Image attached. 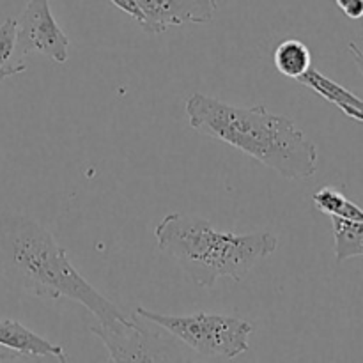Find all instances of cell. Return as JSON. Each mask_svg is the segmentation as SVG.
<instances>
[{
	"mask_svg": "<svg viewBox=\"0 0 363 363\" xmlns=\"http://www.w3.org/2000/svg\"><path fill=\"white\" fill-rule=\"evenodd\" d=\"M0 277L9 287L34 298L77 301L98 323L131 319L78 273L66 248L46 227L21 213L0 215Z\"/></svg>",
	"mask_w": 363,
	"mask_h": 363,
	"instance_id": "cell-1",
	"label": "cell"
},
{
	"mask_svg": "<svg viewBox=\"0 0 363 363\" xmlns=\"http://www.w3.org/2000/svg\"><path fill=\"white\" fill-rule=\"evenodd\" d=\"M184 112L194 130L245 152L284 179H308L318 170V147L291 117L262 105H229L202 92L186 99Z\"/></svg>",
	"mask_w": 363,
	"mask_h": 363,
	"instance_id": "cell-2",
	"label": "cell"
},
{
	"mask_svg": "<svg viewBox=\"0 0 363 363\" xmlns=\"http://www.w3.org/2000/svg\"><path fill=\"white\" fill-rule=\"evenodd\" d=\"M155 238L160 252L177 262L186 280L204 289L220 279L240 282L279 247L272 233H220L209 220L190 213L163 216Z\"/></svg>",
	"mask_w": 363,
	"mask_h": 363,
	"instance_id": "cell-3",
	"label": "cell"
},
{
	"mask_svg": "<svg viewBox=\"0 0 363 363\" xmlns=\"http://www.w3.org/2000/svg\"><path fill=\"white\" fill-rule=\"evenodd\" d=\"M135 318L152 323L195 353L218 360H233L247 353L250 347L248 340L254 332V325L245 319L208 312L170 315L138 307Z\"/></svg>",
	"mask_w": 363,
	"mask_h": 363,
	"instance_id": "cell-4",
	"label": "cell"
},
{
	"mask_svg": "<svg viewBox=\"0 0 363 363\" xmlns=\"http://www.w3.org/2000/svg\"><path fill=\"white\" fill-rule=\"evenodd\" d=\"M91 333L98 337L108 351L112 362H174L183 354L174 350V344L160 333L140 328L135 319L92 325Z\"/></svg>",
	"mask_w": 363,
	"mask_h": 363,
	"instance_id": "cell-5",
	"label": "cell"
},
{
	"mask_svg": "<svg viewBox=\"0 0 363 363\" xmlns=\"http://www.w3.org/2000/svg\"><path fill=\"white\" fill-rule=\"evenodd\" d=\"M69 38L57 25L50 9V0H28L25 9L16 18V52L18 57L41 53L53 62H67Z\"/></svg>",
	"mask_w": 363,
	"mask_h": 363,
	"instance_id": "cell-6",
	"label": "cell"
},
{
	"mask_svg": "<svg viewBox=\"0 0 363 363\" xmlns=\"http://www.w3.org/2000/svg\"><path fill=\"white\" fill-rule=\"evenodd\" d=\"M142 13L140 28L158 35L170 27L186 23H209L215 18L216 0H135Z\"/></svg>",
	"mask_w": 363,
	"mask_h": 363,
	"instance_id": "cell-7",
	"label": "cell"
},
{
	"mask_svg": "<svg viewBox=\"0 0 363 363\" xmlns=\"http://www.w3.org/2000/svg\"><path fill=\"white\" fill-rule=\"evenodd\" d=\"M0 346L27 354L32 362H67L62 346L52 344L14 319H0Z\"/></svg>",
	"mask_w": 363,
	"mask_h": 363,
	"instance_id": "cell-8",
	"label": "cell"
},
{
	"mask_svg": "<svg viewBox=\"0 0 363 363\" xmlns=\"http://www.w3.org/2000/svg\"><path fill=\"white\" fill-rule=\"evenodd\" d=\"M296 82L303 84L305 87L314 91L315 94L321 96L323 99H326V101L332 103V105H335L346 117L363 124V99L358 98L354 92L350 91V89L337 84L335 80H332V78H328L326 74H323L321 71H318L315 67H311V69L305 74H301Z\"/></svg>",
	"mask_w": 363,
	"mask_h": 363,
	"instance_id": "cell-9",
	"label": "cell"
},
{
	"mask_svg": "<svg viewBox=\"0 0 363 363\" xmlns=\"http://www.w3.org/2000/svg\"><path fill=\"white\" fill-rule=\"evenodd\" d=\"M273 64L282 77L298 80L312 67V53L300 39H286L275 48Z\"/></svg>",
	"mask_w": 363,
	"mask_h": 363,
	"instance_id": "cell-10",
	"label": "cell"
},
{
	"mask_svg": "<svg viewBox=\"0 0 363 363\" xmlns=\"http://www.w3.org/2000/svg\"><path fill=\"white\" fill-rule=\"evenodd\" d=\"M330 218H332L333 240H335L337 262H344L353 257H362L363 222H360V220L340 218V216H330Z\"/></svg>",
	"mask_w": 363,
	"mask_h": 363,
	"instance_id": "cell-11",
	"label": "cell"
},
{
	"mask_svg": "<svg viewBox=\"0 0 363 363\" xmlns=\"http://www.w3.org/2000/svg\"><path fill=\"white\" fill-rule=\"evenodd\" d=\"M315 209L328 216H340L347 220H360L363 222V209L346 197L342 191L333 186H325L318 190L312 197Z\"/></svg>",
	"mask_w": 363,
	"mask_h": 363,
	"instance_id": "cell-12",
	"label": "cell"
},
{
	"mask_svg": "<svg viewBox=\"0 0 363 363\" xmlns=\"http://www.w3.org/2000/svg\"><path fill=\"white\" fill-rule=\"evenodd\" d=\"M16 52V20L7 18L0 25V67L7 66Z\"/></svg>",
	"mask_w": 363,
	"mask_h": 363,
	"instance_id": "cell-13",
	"label": "cell"
},
{
	"mask_svg": "<svg viewBox=\"0 0 363 363\" xmlns=\"http://www.w3.org/2000/svg\"><path fill=\"white\" fill-rule=\"evenodd\" d=\"M337 7L351 20L363 18V0H335Z\"/></svg>",
	"mask_w": 363,
	"mask_h": 363,
	"instance_id": "cell-14",
	"label": "cell"
},
{
	"mask_svg": "<svg viewBox=\"0 0 363 363\" xmlns=\"http://www.w3.org/2000/svg\"><path fill=\"white\" fill-rule=\"evenodd\" d=\"M110 2L116 7H119L121 11H124L126 14H130V16L133 18L135 21H138V23L142 21V13L140 9H138L137 4H135V0H110Z\"/></svg>",
	"mask_w": 363,
	"mask_h": 363,
	"instance_id": "cell-15",
	"label": "cell"
},
{
	"mask_svg": "<svg viewBox=\"0 0 363 363\" xmlns=\"http://www.w3.org/2000/svg\"><path fill=\"white\" fill-rule=\"evenodd\" d=\"M23 71H27V66H25L23 62H14V64H7V66L0 67V82L7 80V78L11 77H16V74L23 73Z\"/></svg>",
	"mask_w": 363,
	"mask_h": 363,
	"instance_id": "cell-16",
	"label": "cell"
},
{
	"mask_svg": "<svg viewBox=\"0 0 363 363\" xmlns=\"http://www.w3.org/2000/svg\"><path fill=\"white\" fill-rule=\"evenodd\" d=\"M0 362H32L27 354L16 353V351L6 350L0 346Z\"/></svg>",
	"mask_w": 363,
	"mask_h": 363,
	"instance_id": "cell-17",
	"label": "cell"
},
{
	"mask_svg": "<svg viewBox=\"0 0 363 363\" xmlns=\"http://www.w3.org/2000/svg\"><path fill=\"white\" fill-rule=\"evenodd\" d=\"M347 48H350V53L353 55V59H354V62H357L358 69H360L362 74H363V50L357 45V43H350V45H347Z\"/></svg>",
	"mask_w": 363,
	"mask_h": 363,
	"instance_id": "cell-18",
	"label": "cell"
}]
</instances>
